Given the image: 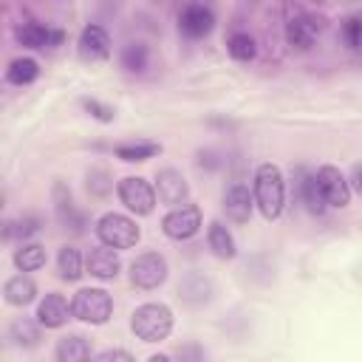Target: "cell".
<instances>
[{
  "mask_svg": "<svg viewBox=\"0 0 362 362\" xmlns=\"http://www.w3.org/2000/svg\"><path fill=\"white\" fill-rule=\"evenodd\" d=\"M317 31H320V25H317L314 20H308V17H294V20L288 23V28H286V37H288V42H291L294 48H311Z\"/></svg>",
  "mask_w": 362,
  "mask_h": 362,
  "instance_id": "cell-20",
  "label": "cell"
},
{
  "mask_svg": "<svg viewBox=\"0 0 362 362\" xmlns=\"http://www.w3.org/2000/svg\"><path fill=\"white\" fill-rule=\"evenodd\" d=\"M215 25V14L209 6H201V3H192L181 11L178 17V28L187 34V37H206Z\"/></svg>",
  "mask_w": 362,
  "mask_h": 362,
  "instance_id": "cell-12",
  "label": "cell"
},
{
  "mask_svg": "<svg viewBox=\"0 0 362 362\" xmlns=\"http://www.w3.org/2000/svg\"><path fill=\"white\" fill-rule=\"evenodd\" d=\"M88 356H90V345L79 334H68L57 342V359L59 362H82Z\"/></svg>",
  "mask_w": 362,
  "mask_h": 362,
  "instance_id": "cell-19",
  "label": "cell"
},
{
  "mask_svg": "<svg viewBox=\"0 0 362 362\" xmlns=\"http://www.w3.org/2000/svg\"><path fill=\"white\" fill-rule=\"evenodd\" d=\"M130 328L141 342H161L173 331V311L164 303H144L133 311Z\"/></svg>",
  "mask_w": 362,
  "mask_h": 362,
  "instance_id": "cell-2",
  "label": "cell"
},
{
  "mask_svg": "<svg viewBox=\"0 0 362 362\" xmlns=\"http://www.w3.org/2000/svg\"><path fill=\"white\" fill-rule=\"evenodd\" d=\"M130 280L139 288H158L167 280V260L158 252H141L130 263Z\"/></svg>",
  "mask_w": 362,
  "mask_h": 362,
  "instance_id": "cell-5",
  "label": "cell"
},
{
  "mask_svg": "<svg viewBox=\"0 0 362 362\" xmlns=\"http://www.w3.org/2000/svg\"><path fill=\"white\" fill-rule=\"evenodd\" d=\"M96 359H99V362H113V359L133 362V354H127V351H102V354H96Z\"/></svg>",
  "mask_w": 362,
  "mask_h": 362,
  "instance_id": "cell-33",
  "label": "cell"
},
{
  "mask_svg": "<svg viewBox=\"0 0 362 362\" xmlns=\"http://www.w3.org/2000/svg\"><path fill=\"white\" fill-rule=\"evenodd\" d=\"M17 42L25 45V48H57L65 34L59 28H48V25H40V23H25V25H17L14 31Z\"/></svg>",
  "mask_w": 362,
  "mask_h": 362,
  "instance_id": "cell-11",
  "label": "cell"
},
{
  "mask_svg": "<svg viewBox=\"0 0 362 362\" xmlns=\"http://www.w3.org/2000/svg\"><path fill=\"white\" fill-rule=\"evenodd\" d=\"M71 314H74V308H71L68 300H65L62 294H57V291L45 294V300L37 305V322L45 325V328H59V325H65V322L71 320Z\"/></svg>",
  "mask_w": 362,
  "mask_h": 362,
  "instance_id": "cell-14",
  "label": "cell"
},
{
  "mask_svg": "<svg viewBox=\"0 0 362 362\" xmlns=\"http://www.w3.org/2000/svg\"><path fill=\"white\" fill-rule=\"evenodd\" d=\"M303 198H305V204H308L311 212H322V209L328 206L325 198H322V192H320V184H317L314 175H305V178H303Z\"/></svg>",
  "mask_w": 362,
  "mask_h": 362,
  "instance_id": "cell-28",
  "label": "cell"
},
{
  "mask_svg": "<svg viewBox=\"0 0 362 362\" xmlns=\"http://www.w3.org/2000/svg\"><path fill=\"white\" fill-rule=\"evenodd\" d=\"M74 317L90 325H105L113 314V300L105 288H79L71 300Z\"/></svg>",
  "mask_w": 362,
  "mask_h": 362,
  "instance_id": "cell-4",
  "label": "cell"
},
{
  "mask_svg": "<svg viewBox=\"0 0 362 362\" xmlns=\"http://www.w3.org/2000/svg\"><path fill=\"white\" fill-rule=\"evenodd\" d=\"M14 266L20 272H37L45 266V249L40 243H20V249H14Z\"/></svg>",
  "mask_w": 362,
  "mask_h": 362,
  "instance_id": "cell-21",
  "label": "cell"
},
{
  "mask_svg": "<svg viewBox=\"0 0 362 362\" xmlns=\"http://www.w3.org/2000/svg\"><path fill=\"white\" fill-rule=\"evenodd\" d=\"M110 181H107V173L105 170H90L88 173V189L93 192V195H107L110 192Z\"/></svg>",
  "mask_w": 362,
  "mask_h": 362,
  "instance_id": "cell-29",
  "label": "cell"
},
{
  "mask_svg": "<svg viewBox=\"0 0 362 362\" xmlns=\"http://www.w3.org/2000/svg\"><path fill=\"white\" fill-rule=\"evenodd\" d=\"M206 243H209V249H212V255L215 257H221V260H232L235 257V238H232V232L221 223V221H212L209 223V232H206Z\"/></svg>",
  "mask_w": 362,
  "mask_h": 362,
  "instance_id": "cell-17",
  "label": "cell"
},
{
  "mask_svg": "<svg viewBox=\"0 0 362 362\" xmlns=\"http://www.w3.org/2000/svg\"><path fill=\"white\" fill-rule=\"evenodd\" d=\"M57 266H59V277L62 280H79L82 277V255L76 246H62L57 255Z\"/></svg>",
  "mask_w": 362,
  "mask_h": 362,
  "instance_id": "cell-24",
  "label": "cell"
},
{
  "mask_svg": "<svg viewBox=\"0 0 362 362\" xmlns=\"http://www.w3.org/2000/svg\"><path fill=\"white\" fill-rule=\"evenodd\" d=\"M226 48H229V54H232V59H238V62H249L252 57H255V40L249 37V34H243V31H238V34H232L229 37V42H226Z\"/></svg>",
  "mask_w": 362,
  "mask_h": 362,
  "instance_id": "cell-26",
  "label": "cell"
},
{
  "mask_svg": "<svg viewBox=\"0 0 362 362\" xmlns=\"http://www.w3.org/2000/svg\"><path fill=\"white\" fill-rule=\"evenodd\" d=\"M161 229H164V235L173 238V240H187V238H192V235L201 229V209H198L195 204L173 206V209L164 215Z\"/></svg>",
  "mask_w": 362,
  "mask_h": 362,
  "instance_id": "cell-7",
  "label": "cell"
},
{
  "mask_svg": "<svg viewBox=\"0 0 362 362\" xmlns=\"http://www.w3.org/2000/svg\"><path fill=\"white\" fill-rule=\"evenodd\" d=\"M113 153H116V158H122V161H147V158L158 156L161 147H158L156 141H127V144H119Z\"/></svg>",
  "mask_w": 362,
  "mask_h": 362,
  "instance_id": "cell-22",
  "label": "cell"
},
{
  "mask_svg": "<svg viewBox=\"0 0 362 362\" xmlns=\"http://www.w3.org/2000/svg\"><path fill=\"white\" fill-rule=\"evenodd\" d=\"M85 266H88V272H90L96 280H113V277L119 274V269H122L119 255L113 252V246H105V243L88 255Z\"/></svg>",
  "mask_w": 362,
  "mask_h": 362,
  "instance_id": "cell-15",
  "label": "cell"
},
{
  "mask_svg": "<svg viewBox=\"0 0 362 362\" xmlns=\"http://www.w3.org/2000/svg\"><path fill=\"white\" fill-rule=\"evenodd\" d=\"M8 339L14 345H23V348H34L40 342V328L28 320H14L11 328H8Z\"/></svg>",
  "mask_w": 362,
  "mask_h": 362,
  "instance_id": "cell-25",
  "label": "cell"
},
{
  "mask_svg": "<svg viewBox=\"0 0 362 362\" xmlns=\"http://www.w3.org/2000/svg\"><path fill=\"white\" fill-rule=\"evenodd\" d=\"M82 107H85L93 119H99V122H113V107H110V105H102L99 99H82Z\"/></svg>",
  "mask_w": 362,
  "mask_h": 362,
  "instance_id": "cell-30",
  "label": "cell"
},
{
  "mask_svg": "<svg viewBox=\"0 0 362 362\" xmlns=\"http://www.w3.org/2000/svg\"><path fill=\"white\" fill-rule=\"evenodd\" d=\"M354 187H356V192L362 195V164L354 167Z\"/></svg>",
  "mask_w": 362,
  "mask_h": 362,
  "instance_id": "cell-34",
  "label": "cell"
},
{
  "mask_svg": "<svg viewBox=\"0 0 362 362\" xmlns=\"http://www.w3.org/2000/svg\"><path fill=\"white\" fill-rule=\"evenodd\" d=\"M54 206H57V218L65 223V229L68 226L74 232L82 229V215L74 209V201H71V192L65 189V184H54Z\"/></svg>",
  "mask_w": 362,
  "mask_h": 362,
  "instance_id": "cell-18",
  "label": "cell"
},
{
  "mask_svg": "<svg viewBox=\"0 0 362 362\" xmlns=\"http://www.w3.org/2000/svg\"><path fill=\"white\" fill-rule=\"evenodd\" d=\"M79 57L85 62H99V59H107L110 57V37L102 25H85L82 34H79Z\"/></svg>",
  "mask_w": 362,
  "mask_h": 362,
  "instance_id": "cell-10",
  "label": "cell"
},
{
  "mask_svg": "<svg viewBox=\"0 0 362 362\" xmlns=\"http://www.w3.org/2000/svg\"><path fill=\"white\" fill-rule=\"evenodd\" d=\"M156 192H158V201L161 204L181 206L189 198V184H187V178L178 170L167 167V170H158V175H156Z\"/></svg>",
  "mask_w": 362,
  "mask_h": 362,
  "instance_id": "cell-9",
  "label": "cell"
},
{
  "mask_svg": "<svg viewBox=\"0 0 362 362\" xmlns=\"http://www.w3.org/2000/svg\"><path fill=\"white\" fill-rule=\"evenodd\" d=\"M223 212H226V218L235 221V223H246V221H249L252 198H249V187H246V184L232 181V184L223 189Z\"/></svg>",
  "mask_w": 362,
  "mask_h": 362,
  "instance_id": "cell-13",
  "label": "cell"
},
{
  "mask_svg": "<svg viewBox=\"0 0 362 362\" xmlns=\"http://www.w3.org/2000/svg\"><path fill=\"white\" fill-rule=\"evenodd\" d=\"M342 37L351 48H359L362 45V20L359 17H351L345 25H342Z\"/></svg>",
  "mask_w": 362,
  "mask_h": 362,
  "instance_id": "cell-31",
  "label": "cell"
},
{
  "mask_svg": "<svg viewBox=\"0 0 362 362\" xmlns=\"http://www.w3.org/2000/svg\"><path fill=\"white\" fill-rule=\"evenodd\" d=\"M139 226L136 221H130L127 215H119V212H105L99 221H96V238L105 243V246H113V249H130L139 243Z\"/></svg>",
  "mask_w": 362,
  "mask_h": 362,
  "instance_id": "cell-3",
  "label": "cell"
},
{
  "mask_svg": "<svg viewBox=\"0 0 362 362\" xmlns=\"http://www.w3.org/2000/svg\"><path fill=\"white\" fill-rule=\"evenodd\" d=\"M37 76H40V65H37V59H31V57L14 59V62L8 65V71H6V79H8L11 85H28V82H34Z\"/></svg>",
  "mask_w": 362,
  "mask_h": 362,
  "instance_id": "cell-23",
  "label": "cell"
},
{
  "mask_svg": "<svg viewBox=\"0 0 362 362\" xmlns=\"http://www.w3.org/2000/svg\"><path fill=\"white\" fill-rule=\"evenodd\" d=\"M40 226H37V218H23V221H17V223H8L6 226V238H14V235H34Z\"/></svg>",
  "mask_w": 362,
  "mask_h": 362,
  "instance_id": "cell-32",
  "label": "cell"
},
{
  "mask_svg": "<svg viewBox=\"0 0 362 362\" xmlns=\"http://www.w3.org/2000/svg\"><path fill=\"white\" fill-rule=\"evenodd\" d=\"M122 65H124L127 71H133V74L144 71V68H147V45H141V42L124 45V51H122Z\"/></svg>",
  "mask_w": 362,
  "mask_h": 362,
  "instance_id": "cell-27",
  "label": "cell"
},
{
  "mask_svg": "<svg viewBox=\"0 0 362 362\" xmlns=\"http://www.w3.org/2000/svg\"><path fill=\"white\" fill-rule=\"evenodd\" d=\"M119 198L136 215H150L156 206V189L139 175H127L119 181Z\"/></svg>",
  "mask_w": 362,
  "mask_h": 362,
  "instance_id": "cell-6",
  "label": "cell"
},
{
  "mask_svg": "<svg viewBox=\"0 0 362 362\" xmlns=\"http://www.w3.org/2000/svg\"><path fill=\"white\" fill-rule=\"evenodd\" d=\"M255 204L266 221L280 218L286 206V184L277 164H260L255 170Z\"/></svg>",
  "mask_w": 362,
  "mask_h": 362,
  "instance_id": "cell-1",
  "label": "cell"
},
{
  "mask_svg": "<svg viewBox=\"0 0 362 362\" xmlns=\"http://www.w3.org/2000/svg\"><path fill=\"white\" fill-rule=\"evenodd\" d=\"M314 178H317V184H320V192H322V198H325L328 206H348V201H351V187H348L345 175H342L337 167L322 164V167L314 173Z\"/></svg>",
  "mask_w": 362,
  "mask_h": 362,
  "instance_id": "cell-8",
  "label": "cell"
},
{
  "mask_svg": "<svg viewBox=\"0 0 362 362\" xmlns=\"http://www.w3.org/2000/svg\"><path fill=\"white\" fill-rule=\"evenodd\" d=\"M3 297L8 305H28L37 297V283L28 274H14L3 286Z\"/></svg>",
  "mask_w": 362,
  "mask_h": 362,
  "instance_id": "cell-16",
  "label": "cell"
}]
</instances>
